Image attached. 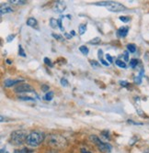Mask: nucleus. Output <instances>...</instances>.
<instances>
[{
	"mask_svg": "<svg viewBox=\"0 0 149 153\" xmlns=\"http://www.w3.org/2000/svg\"><path fill=\"white\" fill-rule=\"evenodd\" d=\"M42 90H43V92H47V91H49V86H48V85H43L42 86Z\"/></svg>",
	"mask_w": 149,
	"mask_h": 153,
	"instance_id": "39",
	"label": "nucleus"
},
{
	"mask_svg": "<svg viewBox=\"0 0 149 153\" xmlns=\"http://www.w3.org/2000/svg\"><path fill=\"white\" fill-rule=\"evenodd\" d=\"M61 85H62L64 87H66L67 85H68V81H67L65 78H62V79H61Z\"/></svg>",
	"mask_w": 149,
	"mask_h": 153,
	"instance_id": "29",
	"label": "nucleus"
},
{
	"mask_svg": "<svg viewBox=\"0 0 149 153\" xmlns=\"http://www.w3.org/2000/svg\"><path fill=\"white\" fill-rule=\"evenodd\" d=\"M19 55L21 57H24V58L26 57V53H25V51H24L21 45H19Z\"/></svg>",
	"mask_w": 149,
	"mask_h": 153,
	"instance_id": "26",
	"label": "nucleus"
},
{
	"mask_svg": "<svg viewBox=\"0 0 149 153\" xmlns=\"http://www.w3.org/2000/svg\"><path fill=\"white\" fill-rule=\"evenodd\" d=\"M27 131L24 129H19L13 131L10 135V143L14 146H21L24 142H26L27 137H28Z\"/></svg>",
	"mask_w": 149,
	"mask_h": 153,
	"instance_id": "3",
	"label": "nucleus"
},
{
	"mask_svg": "<svg viewBox=\"0 0 149 153\" xmlns=\"http://www.w3.org/2000/svg\"><path fill=\"white\" fill-rule=\"evenodd\" d=\"M128 31H129V27H121L120 29L117 30V35L120 37V38H124L127 36L128 34Z\"/></svg>",
	"mask_w": 149,
	"mask_h": 153,
	"instance_id": "9",
	"label": "nucleus"
},
{
	"mask_svg": "<svg viewBox=\"0 0 149 153\" xmlns=\"http://www.w3.org/2000/svg\"><path fill=\"white\" fill-rule=\"evenodd\" d=\"M100 62H101L103 65H105V66H109V65H110L109 62H108L107 61H105V60H103V59H101V60H100Z\"/></svg>",
	"mask_w": 149,
	"mask_h": 153,
	"instance_id": "38",
	"label": "nucleus"
},
{
	"mask_svg": "<svg viewBox=\"0 0 149 153\" xmlns=\"http://www.w3.org/2000/svg\"><path fill=\"white\" fill-rule=\"evenodd\" d=\"M52 36L55 38V39H59V40H64V39H63V37L61 36V35H58V34H55V33H52Z\"/></svg>",
	"mask_w": 149,
	"mask_h": 153,
	"instance_id": "33",
	"label": "nucleus"
},
{
	"mask_svg": "<svg viewBox=\"0 0 149 153\" xmlns=\"http://www.w3.org/2000/svg\"><path fill=\"white\" fill-rule=\"evenodd\" d=\"M120 85L121 86H124V87H126V86H128L129 82L127 81H120Z\"/></svg>",
	"mask_w": 149,
	"mask_h": 153,
	"instance_id": "35",
	"label": "nucleus"
},
{
	"mask_svg": "<svg viewBox=\"0 0 149 153\" xmlns=\"http://www.w3.org/2000/svg\"><path fill=\"white\" fill-rule=\"evenodd\" d=\"M20 152H21V153H32L33 150H30V149H23Z\"/></svg>",
	"mask_w": 149,
	"mask_h": 153,
	"instance_id": "37",
	"label": "nucleus"
},
{
	"mask_svg": "<svg viewBox=\"0 0 149 153\" xmlns=\"http://www.w3.org/2000/svg\"><path fill=\"white\" fill-rule=\"evenodd\" d=\"M106 60L109 62V63H112L113 62V59H112V57L111 56L110 54H106Z\"/></svg>",
	"mask_w": 149,
	"mask_h": 153,
	"instance_id": "34",
	"label": "nucleus"
},
{
	"mask_svg": "<svg viewBox=\"0 0 149 153\" xmlns=\"http://www.w3.org/2000/svg\"><path fill=\"white\" fill-rule=\"evenodd\" d=\"M47 144L49 146H51L52 148L59 149H63V148L66 147L67 140L63 136H61L59 134H51L47 137Z\"/></svg>",
	"mask_w": 149,
	"mask_h": 153,
	"instance_id": "1",
	"label": "nucleus"
},
{
	"mask_svg": "<svg viewBox=\"0 0 149 153\" xmlns=\"http://www.w3.org/2000/svg\"><path fill=\"white\" fill-rule=\"evenodd\" d=\"M127 50H128V51H129V52H131V53H134L135 51H136V46H135L134 44L130 43V44H128V45H127Z\"/></svg>",
	"mask_w": 149,
	"mask_h": 153,
	"instance_id": "15",
	"label": "nucleus"
},
{
	"mask_svg": "<svg viewBox=\"0 0 149 153\" xmlns=\"http://www.w3.org/2000/svg\"><path fill=\"white\" fill-rule=\"evenodd\" d=\"M66 17H67V19H72V17H71L70 15H67Z\"/></svg>",
	"mask_w": 149,
	"mask_h": 153,
	"instance_id": "46",
	"label": "nucleus"
},
{
	"mask_svg": "<svg viewBox=\"0 0 149 153\" xmlns=\"http://www.w3.org/2000/svg\"><path fill=\"white\" fill-rule=\"evenodd\" d=\"M108 10H110L112 12H121V11H124L126 9V7L121 5V3H118V2H114V1H112V3L107 7Z\"/></svg>",
	"mask_w": 149,
	"mask_h": 153,
	"instance_id": "6",
	"label": "nucleus"
},
{
	"mask_svg": "<svg viewBox=\"0 0 149 153\" xmlns=\"http://www.w3.org/2000/svg\"><path fill=\"white\" fill-rule=\"evenodd\" d=\"M100 38H99V37H97V38H94V39H92L91 40H89V44H93V45H97V44H100Z\"/></svg>",
	"mask_w": 149,
	"mask_h": 153,
	"instance_id": "16",
	"label": "nucleus"
},
{
	"mask_svg": "<svg viewBox=\"0 0 149 153\" xmlns=\"http://www.w3.org/2000/svg\"><path fill=\"white\" fill-rule=\"evenodd\" d=\"M86 31H87V25L86 24H81L78 27V32H79V34L83 35V34H85Z\"/></svg>",
	"mask_w": 149,
	"mask_h": 153,
	"instance_id": "13",
	"label": "nucleus"
},
{
	"mask_svg": "<svg viewBox=\"0 0 149 153\" xmlns=\"http://www.w3.org/2000/svg\"><path fill=\"white\" fill-rule=\"evenodd\" d=\"M50 26H51L52 29H56V27H58L57 19H55L52 18V19H50Z\"/></svg>",
	"mask_w": 149,
	"mask_h": 153,
	"instance_id": "14",
	"label": "nucleus"
},
{
	"mask_svg": "<svg viewBox=\"0 0 149 153\" xmlns=\"http://www.w3.org/2000/svg\"><path fill=\"white\" fill-rule=\"evenodd\" d=\"M65 7H66V6H65L64 2H63V1H56V2H55V5H53V11L58 13V14H60V13L64 11Z\"/></svg>",
	"mask_w": 149,
	"mask_h": 153,
	"instance_id": "7",
	"label": "nucleus"
},
{
	"mask_svg": "<svg viewBox=\"0 0 149 153\" xmlns=\"http://www.w3.org/2000/svg\"><path fill=\"white\" fill-rule=\"evenodd\" d=\"M1 153H9L7 150H6V149H1Z\"/></svg>",
	"mask_w": 149,
	"mask_h": 153,
	"instance_id": "43",
	"label": "nucleus"
},
{
	"mask_svg": "<svg viewBox=\"0 0 149 153\" xmlns=\"http://www.w3.org/2000/svg\"><path fill=\"white\" fill-rule=\"evenodd\" d=\"M13 11H14V10H13V8L10 7L7 5H2L1 8H0V13H1V15H4V14H7V13H11Z\"/></svg>",
	"mask_w": 149,
	"mask_h": 153,
	"instance_id": "10",
	"label": "nucleus"
},
{
	"mask_svg": "<svg viewBox=\"0 0 149 153\" xmlns=\"http://www.w3.org/2000/svg\"><path fill=\"white\" fill-rule=\"evenodd\" d=\"M112 3V1H101V2H96L95 5L96 6H100V7H108Z\"/></svg>",
	"mask_w": 149,
	"mask_h": 153,
	"instance_id": "21",
	"label": "nucleus"
},
{
	"mask_svg": "<svg viewBox=\"0 0 149 153\" xmlns=\"http://www.w3.org/2000/svg\"><path fill=\"white\" fill-rule=\"evenodd\" d=\"M80 152H81V153H91V152H90V151H88L87 149H83V148L80 149Z\"/></svg>",
	"mask_w": 149,
	"mask_h": 153,
	"instance_id": "41",
	"label": "nucleus"
},
{
	"mask_svg": "<svg viewBox=\"0 0 149 153\" xmlns=\"http://www.w3.org/2000/svg\"><path fill=\"white\" fill-rule=\"evenodd\" d=\"M64 18V16H61L60 17V19H57V23H58V27H60V30L61 31H63V32H64V27H63V24H62V20H63V19Z\"/></svg>",
	"mask_w": 149,
	"mask_h": 153,
	"instance_id": "22",
	"label": "nucleus"
},
{
	"mask_svg": "<svg viewBox=\"0 0 149 153\" xmlns=\"http://www.w3.org/2000/svg\"><path fill=\"white\" fill-rule=\"evenodd\" d=\"M53 98V92H47L46 94L44 95V99L46 101H51L52 99Z\"/></svg>",
	"mask_w": 149,
	"mask_h": 153,
	"instance_id": "18",
	"label": "nucleus"
},
{
	"mask_svg": "<svg viewBox=\"0 0 149 153\" xmlns=\"http://www.w3.org/2000/svg\"><path fill=\"white\" fill-rule=\"evenodd\" d=\"M43 62H44V63H45L46 65H48V66H50V67H52V66H53V64H52V62H51V60H50L49 58H47V57H45V58L43 59Z\"/></svg>",
	"mask_w": 149,
	"mask_h": 153,
	"instance_id": "27",
	"label": "nucleus"
},
{
	"mask_svg": "<svg viewBox=\"0 0 149 153\" xmlns=\"http://www.w3.org/2000/svg\"><path fill=\"white\" fill-rule=\"evenodd\" d=\"M45 140V135L44 133L40 131H32L28 135L27 137L26 143L30 147H38L42 144Z\"/></svg>",
	"mask_w": 149,
	"mask_h": 153,
	"instance_id": "2",
	"label": "nucleus"
},
{
	"mask_svg": "<svg viewBox=\"0 0 149 153\" xmlns=\"http://www.w3.org/2000/svg\"><path fill=\"white\" fill-rule=\"evenodd\" d=\"M98 57H99L100 60L103 59V51H102V50H99L98 51Z\"/></svg>",
	"mask_w": 149,
	"mask_h": 153,
	"instance_id": "36",
	"label": "nucleus"
},
{
	"mask_svg": "<svg viewBox=\"0 0 149 153\" xmlns=\"http://www.w3.org/2000/svg\"><path fill=\"white\" fill-rule=\"evenodd\" d=\"M143 75H144V70H141V71H140V74H139L137 76H135V77H134L133 81H134L135 83H136V85H140V83L142 82Z\"/></svg>",
	"mask_w": 149,
	"mask_h": 153,
	"instance_id": "12",
	"label": "nucleus"
},
{
	"mask_svg": "<svg viewBox=\"0 0 149 153\" xmlns=\"http://www.w3.org/2000/svg\"><path fill=\"white\" fill-rule=\"evenodd\" d=\"M18 98L19 100H22V101H35L34 98H32V97H30V96H22V95H19V96H18Z\"/></svg>",
	"mask_w": 149,
	"mask_h": 153,
	"instance_id": "19",
	"label": "nucleus"
},
{
	"mask_svg": "<svg viewBox=\"0 0 149 153\" xmlns=\"http://www.w3.org/2000/svg\"><path fill=\"white\" fill-rule=\"evenodd\" d=\"M89 140L98 147V149L102 151V152H105V151H111L112 147L109 144V143H105L103 141L100 140V138L99 137H97L96 135H90L89 136Z\"/></svg>",
	"mask_w": 149,
	"mask_h": 153,
	"instance_id": "4",
	"label": "nucleus"
},
{
	"mask_svg": "<svg viewBox=\"0 0 149 153\" xmlns=\"http://www.w3.org/2000/svg\"><path fill=\"white\" fill-rule=\"evenodd\" d=\"M119 19H120L121 21H123V22H124V23H127V22L130 21V18H128V17H126V16H121V17H120Z\"/></svg>",
	"mask_w": 149,
	"mask_h": 153,
	"instance_id": "28",
	"label": "nucleus"
},
{
	"mask_svg": "<svg viewBox=\"0 0 149 153\" xmlns=\"http://www.w3.org/2000/svg\"><path fill=\"white\" fill-rule=\"evenodd\" d=\"M115 63H116V65H117V66H119L120 68L125 69V68L127 67V65H126L125 62H123V61H121V60H117V61L115 62Z\"/></svg>",
	"mask_w": 149,
	"mask_h": 153,
	"instance_id": "17",
	"label": "nucleus"
},
{
	"mask_svg": "<svg viewBox=\"0 0 149 153\" xmlns=\"http://www.w3.org/2000/svg\"><path fill=\"white\" fill-rule=\"evenodd\" d=\"M124 62H129V51H128L124 52Z\"/></svg>",
	"mask_w": 149,
	"mask_h": 153,
	"instance_id": "32",
	"label": "nucleus"
},
{
	"mask_svg": "<svg viewBox=\"0 0 149 153\" xmlns=\"http://www.w3.org/2000/svg\"><path fill=\"white\" fill-rule=\"evenodd\" d=\"M64 37L66 38V39H72V35L71 34H68V33H64Z\"/></svg>",
	"mask_w": 149,
	"mask_h": 153,
	"instance_id": "42",
	"label": "nucleus"
},
{
	"mask_svg": "<svg viewBox=\"0 0 149 153\" xmlns=\"http://www.w3.org/2000/svg\"><path fill=\"white\" fill-rule=\"evenodd\" d=\"M101 134L103 135V137H105L106 138H108V140H110V138H111L109 131H107V130H103V131L101 132Z\"/></svg>",
	"mask_w": 149,
	"mask_h": 153,
	"instance_id": "31",
	"label": "nucleus"
},
{
	"mask_svg": "<svg viewBox=\"0 0 149 153\" xmlns=\"http://www.w3.org/2000/svg\"><path fill=\"white\" fill-rule=\"evenodd\" d=\"M9 3L11 4H16V5H25L27 3V1H25V0H10V1H8Z\"/></svg>",
	"mask_w": 149,
	"mask_h": 153,
	"instance_id": "20",
	"label": "nucleus"
},
{
	"mask_svg": "<svg viewBox=\"0 0 149 153\" xmlns=\"http://www.w3.org/2000/svg\"><path fill=\"white\" fill-rule=\"evenodd\" d=\"M27 25H28L29 27L38 29V21L34 18H29L28 19H27Z\"/></svg>",
	"mask_w": 149,
	"mask_h": 153,
	"instance_id": "11",
	"label": "nucleus"
},
{
	"mask_svg": "<svg viewBox=\"0 0 149 153\" xmlns=\"http://www.w3.org/2000/svg\"><path fill=\"white\" fill-rule=\"evenodd\" d=\"M6 62H7V64H12V62H11L10 60H8V59H7V60H6Z\"/></svg>",
	"mask_w": 149,
	"mask_h": 153,
	"instance_id": "45",
	"label": "nucleus"
},
{
	"mask_svg": "<svg viewBox=\"0 0 149 153\" xmlns=\"http://www.w3.org/2000/svg\"><path fill=\"white\" fill-rule=\"evenodd\" d=\"M45 153H59L56 149H49V150H47Z\"/></svg>",
	"mask_w": 149,
	"mask_h": 153,
	"instance_id": "40",
	"label": "nucleus"
},
{
	"mask_svg": "<svg viewBox=\"0 0 149 153\" xmlns=\"http://www.w3.org/2000/svg\"><path fill=\"white\" fill-rule=\"evenodd\" d=\"M14 92L15 93H19V94H23V93H35L34 88L30 85L29 83H20V85H17L14 88Z\"/></svg>",
	"mask_w": 149,
	"mask_h": 153,
	"instance_id": "5",
	"label": "nucleus"
},
{
	"mask_svg": "<svg viewBox=\"0 0 149 153\" xmlns=\"http://www.w3.org/2000/svg\"><path fill=\"white\" fill-rule=\"evenodd\" d=\"M129 64H130V67L135 68V66H136V65L138 64V60H137V59H132V60L130 61Z\"/></svg>",
	"mask_w": 149,
	"mask_h": 153,
	"instance_id": "25",
	"label": "nucleus"
},
{
	"mask_svg": "<svg viewBox=\"0 0 149 153\" xmlns=\"http://www.w3.org/2000/svg\"><path fill=\"white\" fill-rule=\"evenodd\" d=\"M79 51H80V52H82L84 55H88V53L89 52L88 48L86 47V46H80L79 47Z\"/></svg>",
	"mask_w": 149,
	"mask_h": 153,
	"instance_id": "24",
	"label": "nucleus"
},
{
	"mask_svg": "<svg viewBox=\"0 0 149 153\" xmlns=\"http://www.w3.org/2000/svg\"><path fill=\"white\" fill-rule=\"evenodd\" d=\"M89 62H90V65L93 67V69H98V68L100 67V64L99 62H97V61L91 60V61H89Z\"/></svg>",
	"mask_w": 149,
	"mask_h": 153,
	"instance_id": "23",
	"label": "nucleus"
},
{
	"mask_svg": "<svg viewBox=\"0 0 149 153\" xmlns=\"http://www.w3.org/2000/svg\"><path fill=\"white\" fill-rule=\"evenodd\" d=\"M16 37V35L15 34H10V35H8L7 37V42H11V41L14 39V38Z\"/></svg>",
	"mask_w": 149,
	"mask_h": 153,
	"instance_id": "30",
	"label": "nucleus"
},
{
	"mask_svg": "<svg viewBox=\"0 0 149 153\" xmlns=\"http://www.w3.org/2000/svg\"><path fill=\"white\" fill-rule=\"evenodd\" d=\"M70 34H71L72 36H76V31H75V30H71V31H70Z\"/></svg>",
	"mask_w": 149,
	"mask_h": 153,
	"instance_id": "44",
	"label": "nucleus"
},
{
	"mask_svg": "<svg viewBox=\"0 0 149 153\" xmlns=\"http://www.w3.org/2000/svg\"><path fill=\"white\" fill-rule=\"evenodd\" d=\"M24 79H17V80H11V79H7L4 81V85L6 87H11L13 85H15L16 83L19 82H23Z\"/></svg>",
	"mask_w": 149,
	"mask_h": 153,
	"instance_id": "8",
	"label": "nucleus"
}]
</instances>
